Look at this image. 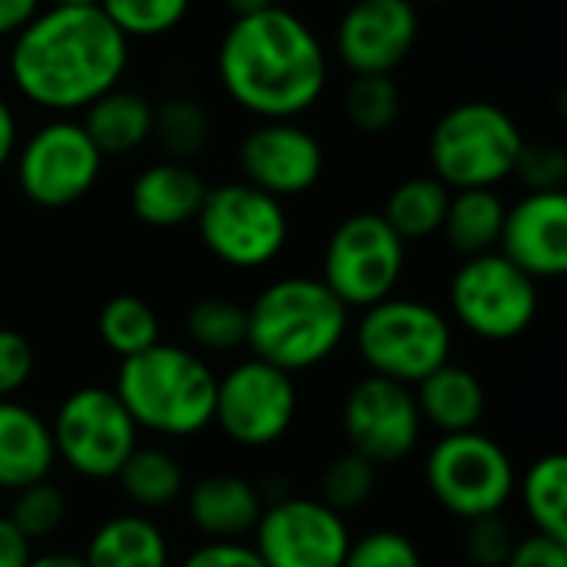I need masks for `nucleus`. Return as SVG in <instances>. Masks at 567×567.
<instances>
[{
  "mask_svg": "<svg viewBox=\"0 0 567 567\" xmlns=\"http://www.w3.org/2000/svg\"><path fill=\"white\" fill-rule=\"evenodd\" d=\"M130 63V40L100 7L40 10L7 56L10 80L23 100L47 113H76L120 86Z\"/></svg>",
  "mask_w": 567,
  "mask_h": 567,
  "instance_id": "f257e3e1",
  "label": "nucleus"
},
{
  "mask_svg": "<svg viewBox=\"0 0 567 567\" xmlns=\"http://www.w3.org/2000/svg\"><path fill=\"white\" fill-rule=\"evenodd\" d=\"M216 70L239 110L259 120H296L322 100L329 53L299 13L276 3L226 27Z\"/></svg>",
  "mask_w": 567,
  "mask_h": 567,
  "instance_id": "f03ea898",
  "label": "nucleus"
},
{
  "mask_svg": "<svg viewBox=\"0 0 567 567\" xmlns=\"http://www.w3.org/2000/svg\"><path fill=\"white\" fill-rule=\"evenodd\" d=\"M349 332V309L322 279L286 276L246 309V346L282 372H309L336 355Z\"/></svg>",
  "mask_w": 567,
  "mask_h": 567,
  "instance_id": "7ed1b4c3",
  "label": "nucleus"
},
{
  "mask_svg": "<svg viewBox=\"0 0 567 567\" xmlns=\"http://www.w3.org/2000/svg\"><path fill=\"white\" fill-rule=\"evenodd\" d=\"M216 372L186 346L156 342L140 355L120 359L116 395L136 429L189 439L213 425Z\"/></svg>",
  "mask_w": 567,
  "mask_h": 567,
  "instance_id": "20e7f679",
  "label": "nucleus"
},
{
  "mask_svg": "<svg viewBox=\"0 0 567 567\" xmlns=\"http://www.w3.org/2000/svg\"><path fill=\"white\" fill-rule=\"evenodd\" d=\"M522 146L525 133L505 106L468 100L445 110L432 126V176L449 189H495L515 176Z\"/></svg>",
  "mask_w": 567,
  "mask_h": 567,
  "instance_id": "39448f33",
  "label": "nucleus"
},
{
  "mask_svg": "<svg viewBox=\"0 0 567 567\" xmlns=\"http://www.w3.org/2000/svg\"><path fill=\"white\" fill-rule=\"evenodd\" d=\"M355 346L372 375L419 385L452 355L449 319L422 299H382L362 309Z\"/></svg>",
  "mask_w": 567,
  "mask_h": 567,
  "instance_id": "423d86ee",
  "label": "nucleus"
},
{
  "mask_svg": "<svg viewBox=\"0 0 567 567\" xmlns=\"http://www.w3.org/2000/svg\"><path fill=\"white\" fill-rule=\"evenodd\" d=\"M196 229L209 256L223 266L262 269L286 249L289 216L282 199L239 179L206 189L196 213Z\"/></svg>",
  "mask_w": 567,
  "mask_h": 567,
  "instance_id": "0eeeda50",
  "label": "nucleus"
},
{
  "mask_svg": "<svg viewBox=\"0 0 567 567\" xmlns=\"http://www.w3.org/2000/svg\"><path fill=\"white\" fill-rule=\"evenodd\" d=\"M425 485L432 498L455 518L472 522L502 515L515 495V465L508 452L475 432L442 435L425 458Z\"/></svg>",
  "mask_w": 567,
  "mask_h": 567,
  "instance_id": "6e6552de",
  "label": "nucleus"
},
{
  "mask_svg": "<svg viewBox=\"0 0 567 567\" xmlns=\"http://www.w3.org/2000/svg\"><path fill=\"white\" fill-rule=\"evenodd\" d=\"M56 458L90 482H110L140 445V429L120 395L103 385L70 392L50 422Z\"/></svg>",
  "mask_w": 567,
  "mask_h": 567,
  "instance_id": "1a4fd4ad",
  "label": "nucleus"
},
{
  "mask_svg": "<svg viewBox=\"0 0 567 567\" xmlns=\"http://www.w3.org/2000/svg\"><path fill=\"white\" fill-rule=\"evenodd\" d=\"M449 306L465 332L485 342H512L538 316V282L495 249L462 259L449 282Z\"/></svg>",
  "mask_w": 567,
  "mask_h": 567,
  "instance_id": "9d476101",
  "label": "nucleus"
},
{
  "mask_svg": "<svg viewBox=\"0 0 567 567\" xmlns=\"http://www.w3.org/2000/svg\"><path fill=\"white\" fill-rule=\"evenodd\" d=\"M405 272V243L382 213L346 216L322 252V282L346 309H369L392 296Z\"/></svg>",
  "mask_w": 567,
  "mask_h": 567,
  "instance_id": "9b49d317",
  "label": "nucleus"
},
{
  "mask_svg": "<svg viewBox=\"0 0 567 567\" xmlns=\"http://www.w3.org/2000/svg\"><path fill=\"white\" fill-rule=\"evenodd\" d=\"M296 409L299 392L292 375L249 355L216 382L213 422L243 449H269L286 439Z\"/></svg>",
  "mask_w": 567,
  "mask_h": 567,
  "instance_id": "f8f14e48",
  "label": "nucleus"
},
{
  "mask_svg": "<svg viewBox=\"0 0 567 567\" xmlns=\"http://www.w3.org/2000/svg\"><path fill=\"white\" fill-rule=\"evenodd\" d=\"M103 153L86 136L83 123L56 116L43 123L17 150L20 193L43 209H63L80 203L100 179Z\"/></svg>",
  "mask_w": 567,
  "mask_h": 567,
  "instance_id": "ddd939ff",
  "label": "nucleus"
},
{
  "mask_svg": "<svg viewBox=\"0 0 567 567\" xmlns=\"http://www.w3.org/2000/svg\"><path fill=\"white\" fill-rule=\"evenodd\" d=\"M252 535V548L266 567H342L352 545L346 515L319 498L296 495L269 502Z\"/></svg>",
  "mask_w": 567,
  "mask_h": 567,
  "instance_id": "4468645a",
  "label": "nucleus"
},
{
  "mask_svg": "<svg viewBox=\"0 0 567 567\" xmlns=\"http://www.w3.org/2000/svg\"><path fill=\"white\" fill-rule=\"evenodd\" d=\"M342 435L352 452L379 468L405 462L422 439L415 392L382 375L359 379L342 402Z\"/></svg>",
  "mask_w": 567,
  "mask_h": 567,
  "instance_id": "2eb2a0df",
  "label": "nucleus"
},
{
  "mask_svg": "<svg viewBox=\"0 0 567 567\" xmlns=\"http://www.w3.org/2000/svg\"><path fill=\"white\" fill-rule=\"evenodd\" d=\"M243 179L276 199L309 193L326 169L322 143L296 120H262L239 143Z\"/></svg>",
  "mask_w": 567,
  "mask_h": 567,
  "instance_id": "dca6fc26",
  "label": "nucleus"
},
{
  "mask_svg": "<svg viewBox=\"0 0 567 567\" xmlns=\"http://www.w3.org/2000/svg\"><path fill=\"white\" fill-rule=\"evenodd\" d=\"M419 40L412 0H352L336 27V53L352 73H392Z\"/></svg>",
  "mask_w": 567,
  "mask_h": 567,
  "instance_id": "f3484780",
  "label": "nucleus"
},
{
  "mask_svg": "<svg viewBox=\"0 0 567 567\" xmlns=\"http://www.w3.org/2000/svg\"><path fill=\"white\" fill-rule=\"evenodd\" d=\"M498 252L522 272L538 279H558L567 272V196L565 189L528 193L505 209Z\"/></svg>",
  "mask_w": 567,
  "mask_h": 567,
  "instance_id": "a211bd4d",
  "label": "nucleus"
},
{
  "mask_svg": "<svg viewBox=\"0 0 567 567\" xmlns=\"http://www.w3.org/2000/svg\"><path fill=\"white\" fill-rule=\"evenodd\" d=\"M206 179L179 159H159L136 173L130 186V209L143 226L176 229L196 219L206 199Z\"/></svg>",
  "mask_w": 567,
  "mask_h": 567,
  "instance_id": "6ab92c4d",
  "label": "nucleus"
},
{
  "mask_svg": "<svg viewBox=\"0 0 567 567\" xmlns=\"http://www.w3.org/2000/svg\"><path fill=\"white\" fill-rule=\"evenodd\" d=\"M186 495V515L209 542H236L249 535L266 508L259 488L239 475H206Z\"/></svg>",
  "mask_w": 567,
  "mask_h": 567,
  "instance_id": "aec40b11",
  "label": "nucleus"
},
{
  "mask_svg": "<svg viewBox=\"0 0 567 567\" xmlns=\"http://www.w3.org/2000/svg\"><path fill=\"white\" fill-rule=\"evenodd\" d=\"M56 462L50 425L27 405L3 399L0 402V488L20 492L50 478Z\"/></svg>",
  "mask_w": 567,
  "mask_h": 567,
  "instance_id": "412c9836",
  "label": "nucleus"
},
{
  "mask_svg": "<svg viewBox=\"0 0 567 567\" xmlns=\"http://www.w3.org/2000/svg\"><path fill=\"white\" fill-rule=\"evenodd\" d=\"M412 392H415L422 425H432L442 435L475 432L488 409V392L482 379L472 369L452 365V362L425 375Z\"/></svg>",
  "mask_w": 567,
  "mask_h": 567,
  "instance_id": "4be33fe9",
  "label": "nucleus"
},
{
  "mask_svg": "<svg viewBox=\"0 0 567 567\" xmlns=\"http://www.w3.org/2000/svg\"><path fill=\"white\" fill-rule=\"evenodd\" d=\"M83 130L103 159L126 156L153 136V103L136 90L113 86L83 110Z\"/></svg>",
  "mask_w": 567,
  "mask_h": 567,
  "instance_id": "5701e85b",
  "label": "nucleus"
},
{
  "mask_svg": "<svg viewBox=\"0 0 567 567\" xmlns=\"http://www.w3.org/2000/svg\"><path fill=\"white\" fill-rule=\"evenodd\" d=\"M80 558L86 567H169V545L150 518L116 515L93 532Z\"/></svg>",
  "mask_w": 567,
  "mask_h": 567,
  "instance_id": "b1692460",
  "label": "nucleus"
},
{
  "mask_svg": "<svg viewBox=\"0 0 567 567\" xmlns=\"http://www.w3.org/2000/svg\"><path fill=\"white\" fill-rule=\"evenodd\" d=\"M505 209L508 206L495 189H455L449 196L442 236L462 259L495 252L505 226Z\"/></svg>",
  "mask_w": 567,
  "mask_h": 567,
  "instance_id": "393cba45",
  "label": "nucleus"
},
{
  "mask_svg": "<svg viewBox=\"0 0 567 567\" xmlns=\"http://www.w3.org/2000/svg\"><path fill=\"white\" fill-rule=\"evenodd\" d=\"M449 196H452V189L445 183H439L432 173L429 176H409L389 193L382 219L395 229V236L405 246L422 243V239L442 233Z\"/></svg>",
  "mask_w": 567,
  "mask_h": 567,
  "instance_id": "a878e982",
  "label": "nucleus"
},
{
  "mask_svg": "<svg viewBox=\"0 0 567 567\" xmlns=\"http://www.w3.org/2000/svg\"><path fill=\"white\" fill-rule=\"evenodd\" d=\"M522 495V508L538 535L567 542V458L561 452L542 455L515 485Z\"/></svg>",
  "mask_w": 567,
  "mask_h": 567,
  "instance_id": "bb28decb",
  "label": "nucleus"
},
{
  "mask_svg": "<svg viewBox=\"0 0 567 567\" xmlns=\"http://www.w3.org/2000/svg\"><path fill=\"white\" fill-rule=\"evenodd\" d=\"M123 495L146 512L166 508L176 498H183L186 492V475L179 468V462L156 445H136V452L123 462L120 475H116Z\"/></svg>",
  "mask_w": 567,
  "mask_h": 567,
  "instance_id": "cd10ccee",
  "label": "nucleus"
},
{
  "mask_svg": "<svg viewBox=\"0 0 567 567\" xmlns=\"http://www.w3.org/2000/svg\"><path fill=\"white\" fill-rule=\"evenodd\" d=\"M213 133V120L209 110L186 93L166 96L159 106H153V136L159 143V150L166 153V159H179L189 163L196 153L206 150Z\"/></svg>",
  "mask_w": 567,
  "mask_h": 567,
  "instance_id": "c85d7f7f",
  "label": "nucleus"
},
{
  "mask_svg": "<svg viewBox=\"0 0 567 567\" xmlns=\"http://www.w3.org/2000/svg\"><path fill=\"white\" fill-rule=\"evenodd\" d=\"M96 332L113 355L130 359V355H140L159 342V319L146 299L123 292V296H113L103 302L100 319H96Z\"/></svg>",
  "mask_w": 567,
  "mask_h": 567,
  "instance_id": "c756f323",
  "label": "nucleus"
},
{
  "mask_svg": "<svg viewBox=\"0 0 567 567\" xmlns=\"http://www.w3.org/2000/svg\"><path fill=\"white\" fill-rule=\"evenodd\" d=\"M342 113L362 136H382L402 116V90L392 73H355L346 86Z\"/></svg>",
  "mask_w": 567,
  "mask_h": 567,
  "instance_id": "7c9ffc66",
  "label": "nucleus"
},
{
  "mask_svg": "<svg viewBox=\"0 0 567 567\" xmlns=\"http://www.w3.org/2000/svg\"><path fill=\"white\" fill-rule=\"evenodd\" d=\"M186 336L203 352H233L246 346V306L229 296H206L186 312Z\"/></svg>",
  "mask_w": 567,
  "mask_h": 567,
  "instance_id": "2f4dec72",
  "label": "nucleus"
},
{
  "mask_svg": "<svg viewBox=\"0 0 567 567\" xmlns=\"http://www.w3.org/2000/svg\"><path fill=\"white\" fill-rule=\"evenodd\" d=\"M379 485V465H372L365 455L346 449L342 455H336L322 475H319V502L329 505L339 515H349L355 508H362Z\"/></svg>",
  "mask_w": 567,
  "mask_h": 567,
  "instance_id": "473e14b6",
  "label": "nucleus"
},
{
  "mask_svg": "<svg viewBox=\"0 0 567 567\" xmlns=\"http://www.w3.org/2000/svg\"><path fill=\"white\" fill-rule=\"evenodd\" d=\"M193 0H100L96 7L126 40H156L173 33Z\"/></svg>",
  "mask_w": 567,
  "mask_h": 567,
  "instance_id": "72a5a7b5",
  "label": "nucleus"
},
{
  "mask_svg": "<svg viewBox=\"0 0 567 567\" xmlns=\"http://www.w3.org/2000/svg\"><path fill=\"white\" fill-rule=\"evenodd\" d=\"M7 518L27 542L50 538L66 522V495L50 478H43L37 485L13 492V508Z\"/></svg>",
  "mask_w": 567,
  "mask_h": 567,
  "instance_id": "f704fd0d",
  "label": "nucleus"
},
{
  "mask_svg": "<svg viewBox=\"0 0 567 567\" xmlns=\"http://www.w3.org/2000/svg\"><path fill=\"white\" fill-rule=\"evenodd\" d=\"M342 567H425L415 542L395 528H379L352 538Z\"/></svg>",
  "mask_w": 567,
  "mask_h": 567,
  "instance_id": "c9c22d12",
  "label": "nucleus"
},
{
  "mask_svg": "<svg viewBox=\"0 0 567 567\" xmlns=\"http://www.w3.org/2000/svg\"><path fill=\"white\" fill-rule=\"evenodd\" d=\"M518 538L502 515L465 522V558L475 567H505Z\"/></svg>",
  "mask_w": 567,
  "mask_h": 567,
  "instance_id": "e433bc0d",
  "label": "nucleus"
},
{
  "mask_svg": "<svg viewBox=\"0 0 567 567\" xmlns=\"http://www.w3.org/2000/svg\"><path fill=\"white\" fill-rule=\"evenodd\" d=\"M515 176L528 186V193H551L565 189L567 179V153L558 143H528L522 146Z\"/></svg>",
  "mask_w": 567,
  "mask_h": 567,
  "instance_id": "4c0bfd02",
  "label": "nucleus"
},
{
  "mask_svg": "<svg viewBox=\"0 0 567 567\" xmlns=\"http://www.w3.org/2000/svg\"><path fill=\"white\" fill-rule=\"evenodd\" d=\"M37 372V352L33 342L17 332L0 326V402L13 399Z\"/></svg>",
  "mask_w": 567,
  "mask_h": 567,
  "instance_id": "58836bf2",
  "label": "nucleus"
},
{
  "mask_svg": "<svg viewBox=\"0 0 567 567\" xmlns=\"http://www.w3.org/2000/svg\"><path fill=\"white\" fill-rule=\"evenodd\" d=\"M183 567H266L256 548L239 542H206L199 545Z\"/></svg>",
  "mask_w": 567,
  "mask_h": 567,
  "instance_id": "ea45409f",
  "label": "nucleus"
},
{
  "mask_svg": "<svg viewBox=\"0 0 567 567\" xmlns=\"http://www.w3.org/2000/svg\"><path fill=\"white\" fill-rule=\"evenodd\" d=\"M505 567H567V542L538 535V532L528 538H518Z\"/></svg>",
  "mask_w": 567,
  "mask_h": 567,
  "instance_id": "a19ab883",
  "label": "nucleus"
},
{
  "mask_svg": "<svg viewBox=\"0 0 567 567\" xmlns=\"http://www.w3.org/2000/svg\"><path fill=\"white\" fill-rule=\"evenodd\" d=\"M33 558V542H27L10 518H0V567H27Z\"/></svg>",
  "mask_w": 567,
  "mask_h": 567,
  "instance_id": "79ce46f5",
  "label": "nucleus"
},
{
  "mask_svg": "<svg viewBox=\"0 0 567 567\" xmlns=\"http://www.w3.org/2000/svg\"><path fill=\"white\" fill-rule=\"evenodd\" d=\"M43 0H0V40L17 37L43 7Z\"/></svg>",
  "mask_w": 567,
  "mask_h": 567,
  "instance_id": "37998d69",
  "label": "nucleus"
},
{
  "mask_svg": "<svg viewBox=\"0 0 567 567\" xmlns=\"http://www.w3.org/2000/svg\"><path fill=\"white\" fill-rule=\"evenodd\" d=\"M17 140H20V133H17V116H13L10 103L0 96V169L17 156Z\"/></svg>",
  "mask_w": 567,
  "mask_h": 567,
  "instance_id": "c03bdc74",
  "label": "nucleus"
},
{
  "mask_svg": "<svg viewBox=\"0 0 567 567\" xmlns=\"http://www.w3.org/2000/svg\"><path fill=\"white\" fill-rule=\"evenodd\" d=\"M27 567H86L80 555H66V551H47V555H33Z\"/></svg>",
  "mask_w": 567,
  "mask_h": 567,
  "instance_id": "a18cd8bd",
  "label": "nucleus"
},
{
  "mask_svg": "<svg viewBox=\"0 0 567 567\" xmlns=\"http://www.w3.org/2000/svg\"><path fill=\"white\" fill-rule=\"evenodd\" d=\"M223 7L233 13V20L236 17H252V13H259V10H269V7H276V0H223Z\"/></svg>",
  "mask_w": 567,
  "mask_h": 567,
  "instance_id": "49530a36",
  "label": "nucleus"
},
{
  "mask_svg": "<svg viewBox=\"0 0 567 567\" xmlns=\"http://www.w3.org/2000/svg\"><path fill=\"white\" fill-rule=\"evenodd\" d=\"M50 3H56V7H96L100 0H50Z\"/></svg>",
  "mask_w": 567,
  "mask_h": 567,
  "instance_id": "de8ad7c7",
  "label": "nucleus"
},
{
  "mask_svg": "<svg viewBox=\"0 0 567 567\" xmlns=\"http://www.w3.org/2000/svg\"><path fill=\"white\" fill-rule=\"evenodd\" d=\"M412 3H432V7H442V3H452V0H412Z\"/></svg>",
  "mask_w": 567,
  "mask_h": 567,
  "instance_id": "09e8293b",
  "label": "nucleus"
},
{
  "mask_svg": "<svg viewBox=\"0 0 567 567\" xmlns=\"http://www.w3.org/2000/svg\"><path fill=\"white\" fill-rule=\"evenodd\" d=\"M342 3H352V0H342Z\"/></svg>",
  "mask_w": 567,
  "mask_h": 567,
  "instance_id": "8fccbe9b",
  "label": "nucleus"
}]
</instances>
